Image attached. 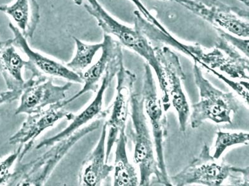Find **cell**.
I'll list each match as a JSON object with an SVG mask.
<instances>
[{"mask_svg":"<svg viewBox=\"0 0 249 186\" xmlns=\"http://www.w3.org/2000/svg\"><path fill=\"white\" fill-rule=\"evenodd\" d=\"M191 12L212 24L242 38L249 35L248 11L227 5L219 0H177Z\"/></svg>","mask_w":249,"mask_h":186,"instance_id":"cell-6","label":"cell"},{"mask_svg":"<svg viewBox=\"0 0 249 186\" xmlns=\"http://www.w3.org/2000/svg\"><path fill=\"white\" fill-rule=\"evenodd\" d=\"M23 147V145H20L18 148L13 154L0 161V186L7 185L12 173V168L19 158Z\"/></svg>","mask_w":249,"mask_h":186,"instance_id":"cell-22","label":"cell"},{"mask_svg":"<svg viewBox=\"0 0 249 186\" xmlns=\"http://www.w3.org/2000/svg\"><path fill=\"white\" fill-rule=\"evenodd\" d=\"M28 63L15 49L13 39L0 41V73L8 90H23L25 87L26 81L22 71Z\"/></svg>","mask_w":249,"mask_h":186,"instance_id":"cell-17","label":"cell"},{"mask_svg":"<svg viewBox=\"0 0 249 186\" xmlns=\"http://www.w3.org/2000/svg\"><path fill=\"white\" fill-rule=\"evenodd\" d=\"M102 54L96 63L79 75L83 81L84 86L80 91L68 100L62 101L64 107L72 103L89 92H97L99 83L107 70L109 65L118 55L122 52V44L115 41L110 35L104 34L102 42Z\"/></svg>","mask_w":249,"mask_h":186,"instance_id":"cell-15","label":"cell"},{"mask_svg":"<svg viewBox=\"0 0 249 186\" xmlns=\"http://www.w3.org/2000/svg\"><path fill=\"white\" fill-rule=\"evenodd\" d=\"M195 82L198 88L200 100L192 106L190 116L191 127L197 128L204 122L232 124L231 115L239 110V103L232 93L217 89L204 77L196 62L193 67Z\"/></svg>","mask_w":249,"mask_h":186,"instance_id":"cell-5","label":"cell"},{"mask_svg":"<svg viewBox=\"0 0 249 186\" xmlns=\"http://www.w3.org/2000/svg\"><path fill=\"white\" fill-rule=\"evenodd\" d=\"M130 1H132L133 3L135 4V5L139 9V12L142 13L143 16L145 17V19L147 20L148 21L153 24V25L156 26L157 28H159L162 32L165 33V34H170V32L166 30L165 28L163 27V25L151 14V13L149 12L140 0H130Z\"/></svg>","mask_w":249,"mask_h":186,"instance_id":"cell-24","label":"cell"},{"mask_svg":"<svg viewBox=\"0 0 249 186\" xmlns=\"http://www.w3.org/2000/svg\"><path fill=\"white\" fill-rule=\"evenodd\" d=\"M72 85V82H68L63 86L55 85L52 79L44 75L31 77L26 81L15 115L35 114L41 111L47 106L64 101L66 92Z\"/></svg>","mask_w":249,"mask_h":186,"instance_id":"cell-10","label":"cell"},{"mask_svg":"<svg viewBox=\"0 0 249 186\" xmlns=\"http://www.w3.org/2000/svg\"><path fill=\"white\" fill-rule=\"evenodd\" d=\"M74 3L78 6H81L82 3H83L84 0H73Z\"/></svg>","mask_w":249,"mask_h":186,"instance_id":"cell-26","label":"cell"},{"mask_svg":"<svg viewBox=\"0 0 249 186\" xmlns=\"http://www.w3.org/2000/svg\"><path fill=\"white\" fill-rule=\"evenodd\" d=\"M142 97L143 99L144 112L150 119L154 140L156 158L160 171L166 178H169L164 157V143L168 135V119L157 93V86L150 66L146 63L144 66Z\"/></svg>","mask_w":249,"mask_h":186,"instance_id":"cell-7","label":"cell"},{"mask_svg":"<svg viewBox=\"0 0 249 186\" xmlns=\"http://www.w3.org/2000/svg\"><path fill=\"white\" fill-rule=\"evenodd\" d=\"M9 28L12 30L14 38L13 44L27 56L28 65L26 69L32 73V77H37L41 75H50L66 79L70 82L83 83L81 78L76 73L71 70L66 66L62 65L54 60L39 54L31 49L29 46L27 39L22 34L21 31L12 23L9 24Z\"/></svg>","mask_w":249,"mask_h":186,"instance_id":"cell-14","label":"cell"},{"mask_svg":"<svg viewBox=\"0 0 249 186\" xmlns=\"http://www.w3.org/2000/svg\"><path fill=\"white\" fill-rule=\"evenodd\" d=\"M216 140L215 142V152L213 156L215 159L221 158L227 148L237 145L249 144V134L246 132H226L221 130L216 133Z\"/></svg>","mask_w":249,"mask_h":186,"instance_id":"cell-21","label":"cell"},{"mask_svg":"<svg viewBox=\"0 0 249 186\" xmlns=\"http://www.w3.org/2000/svg\"><path fill=\"white\" fill-rule=\"evenodd\" d=\"M215 30L217 31L219 37H221L225 39L233 47L241 51L244 54L246 55V57H249V42L248 39H244V38L238 37L237 35H233V34H231V33L227 32L226 31L222 30L221 29L215 28Z\"/></svg>","mask_w":249,"mask_h":186,"instance_id":"cell-23","label":"cell"},{"mask_svg":"<svg viewBox=\"0 0 249 186\" xmlns=\"http://www.w3.org/2000/svg\"><path fill=\"white\" fill-rule=\"evenodd\" d=\"M154 50L167 82L170 102L178 117L180 131L185 132L190 107L182 88L181 83L185 80L186 75L179 57L166 46H156Z\"/></svg>","mask_w":249,"mask_h":186,"instance_id":"cell-8","label":"cell"},{"mask_svg":"<svg viewBox=\"0 0 249 186\" xmlns=\"http://www.w3.org/2000/svg\"><path fill=\"white\" fill-rule=\"evenodd\" d=\"M62 105V101L49 106L35 114L28 115V118L22 124L18 131L15 133L9 140L10 145H21L23 149L20 154L19 161L30 151L34 144L36 139L48 128L53 127L61 119L66 118L72 120L74 114L67 111Z\"/></svg>","mask_w":249,"mask_h":186,"instance_id":"cell-12","label":"cell"},{"mask_svg":"<svg viewBox=\"0 0 249 186\" xmlns=\"http://www.w3.org/2000/svg\"><path fill=\"white\" fill-rule=\"evenodd\" d=\"M73 39L76 46V52L74 58L66 64V66L79 75L91 65L95 54L102 49V43L88 44L77 37H73Z\"/></svg>","mask_w":249,"mask_h":186,"instance_id":"cell-20","label":"cell"},{"mask_svg":"<svg viewBox=\"0 0 249 186\" xmlns=\"http://www.w3.org/2000/svg\"><path fill=\"white\" fill-rule=\"evenodd\" d=\"M115 149L114 181L115 186H139L136 170L129 161L126 143L127 137L125 130L120 132L116 140Z\"/></svg>","mask_w":249,"mask_h":186,"instance_id":"cell-19","label":"cell"},{"mask_svg":"<svg viewBox=\"0 0 249 186\" xmlns=\"http://www.w3.org/2000/svg\"><path fill=\"white\" fill-rule=\"evenodd\" d=\"M84 4L87 12L96 19L98 26L105 34L113 35L119 40V43L137 53L146 60L147 63L155 70L161 91V102L165 111L170 108L167 82L161 65L156 56L154 48L150 45L147 38L136 29L128 27L119 23L111 16L102 7L97 0H88Z\"/></svg>","mask_w":249,"mask_h":186,"instance_id":"cell-1","label":"cell"},{"mask_svg":"<svg viewBox=\"0 0 249 186\" xmlns=\"http://www.w3.org/2000/svg\"><path fill=\"white\" fill-rule=\"evenodd\" d=\"M210 154V149L205 144L201 153L178 174L171 178V185L184 186L199 184L208 186H221L224 181L231 178L234 185H249V168L232 167L228 163L217 162Z\"/></svg>","mask_w":249,"mask_h":186,"instance_id":"cell-3","label":"cell"},{"mask_svg":"<svg viewBox=\"0 0 249 186\" xmlns=\"http://www.w3.org/2000/svg\"><path fill=\"white\" fill-rule=\"evenodd\" d=\"M107 125L104 124L96 147L82 163L79 184L84 186H98L108 178L113 167L106 161V141Z\"/></svg>","mask_w":249,"mask_h":186,"instance_id":"cell-16","label":"cell"},{"mask_svg":"<svg viewBox=\"0 0 249 186\" xmlns=\"http://www.w3.org/2000/svg\"><path fill=\"white\" fill-rule=\"evenodd\" d=\"M130 106L133 124L130 135L135 145L134 161L140 169L139 186H150L152 176L155 177L157 183L172 186L170 178H166L160 171L155 158L154 147L144 115L142 95L133 93Z\"/></svg>","mask_w":249,"mask_h":186,"instance_id":"cell-4","label":"cell"},{"mask_svg":"<svg viewBox=\"0 0 249 186\" xmlns=\"http://www.w3.org/2000/svg\"><path fill=\"white\" fill-rule=\"evenodd\" d=\"M117 94L112 107V112L106 122L108 129L107 142L106 148V161L108 163L112 148L116 142L120 132L125 130L129 114L131 97L137 77L130 71L125 69L124 64L116 75Z\"/></svg>","mask_w":249,"mask_h":186,"instance_id":"cell-11","label":"cell"},{"mask_svg":"<svg viewBox=\"0 0 249 186\" xmlns=\"http://www.w3.org/2000/svg\"><path fill=\"white\" fill-rule=\"evenodd\" d=\"M123 64L124 56L122 52L115 57L106 70L105 74L102 77L99 90L92 103L79 114L77 116L74 115L70 125L65 129L51 138L44 140L36 146V149L39 150L43 147H51L54 143L70 137L92 119H101L107 116L110 109L108 108L103 110L104 94Z\"/></svg>","mask_w":249,"mask_h":186,"instance_id":"cell-9","label":"cell"},{"mask_svg":"<svg viewBox=\"0 0 249 186\" xmlns=\"http://www.w3.org/2000/svg\"><path fill=\"white\" fill-rule=\"evenodd\" d=\"M23 90H8L0 93V105L11 103L17 100L21 96Z\"/></svg>","mask_w":249,"mask_h":186,"instance_id":"cell-25","label":"cell"},{"mask_svg":"<svg viewBox=\"0 0 249 186\" xmlns=\"http://www.w3.org/2000/svg\"><path fill=\"white\" fill-rule=\"evenodd\" d=\"M101 119H95L89 125L82 127L70 137L52 145L44 154L30 162L18 164L12 172L8 186H40L44 185L54 168L71 148L84 137L97 130Z\"/></svg>","mask_w":249,"mask_h":186,"instance_id":"cell-2","label":"cell"},{"mask_svg":"<svg viewBox=\"0 0 249 186\" xmlns=\"http://www.w3.org/2000/svg\"><path fill=\"white\" fill-rule=\"evenodd\" d=\"M166 1H175L177 2V0H166Z\"/></svg>","mask_w":249,"mask_h":186,"instance_id":"cell-27","label":"cell"},{"mask_svg":"<svg viewBox=\"0 0 249 186\" xmlns=\"http://www.w3.org/2000/svg\"><path fill=\"white\" fill-rule=\"evenodd\" d=\"M0 11L12 17L26 39L33 38L40 20L36 0H16L12 4L0 6Z\"/></svg>","mask_w":249,"mask_h":186,"instance_id":"cell-18","label":"cell"},{"mask_svg":"<svg viewBox=\"0 0 249 186\" xmlns=\"http://www.w3.org/2000/svg\"><path fill=\"white\" fill-rule=\"evenodd\" d=\"M203 66L215 75L217 70L232 78L249 79V58L239 54L236 48L219 37L215 47L210 52L204 51L197 65Z\"/></svg>","mask_w":249,"mask_h":186,"instance_id":"cell-13","label":"cell"}]
</instances>
